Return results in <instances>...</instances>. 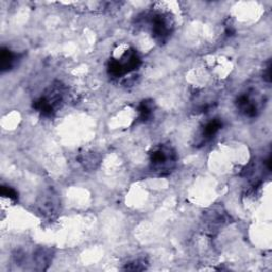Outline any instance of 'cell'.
Masks as SVG:
<instances>
[{
  "label": "cell",
  "instance_id": "6da1fadb",
  "mask_svg": "<svg viewBox=\"0 0 272 272\" xmlns=\"http://www.w3.org/2000/svg\"><path fill=\"white\" fill-rule=\"evenodd\" d=\"M176 161V152L170 145H158L150 152V169L159 176L169 175L175 168Z\"/></svg>",
  "mask_w": 272,
  "mask_h": 272
},
{
  "label": "cell",
  "instance_id": "7a4b0ae2",
  "mask_svg": "<svg viewBox=\"0 0 272 272\" xmlns=\"http://www.w3.org/2000/svg\"><path fill=\"white\" fill-rule=\"evenodd\" d=\"M64 85L60 82H55L46 89L45 94L33 102V108L40 113L41 116H52L61 107L64 98Z\"/></svg>",
  "mask_w": 272,
  "mask_h": 272
},
{
  "label": "cell",
  "instance_id": "3957f363",
  "mask_svg": "<svg viewBox=\"0 0 272 272\" xmlns=\"http://www.w3.org/2000/svg\"><path fill=\"white\" fill-rule=\"evenodd\" d=\"M141 58L133 49L125 50L119 59H112L109 62L108 72L113 78H123L130 72L138 69L141 65Z\"/></svg>",
  "mask_w": 272,
  "mask_h": 272
},
{
  "label": "cell",
  "instance_id": "277c9868",
  "mask_svg": "<svg viewBox=\"0 0 272 272\" xmlns=\"http://www.w3.org/2000/svg\"><path fill=\"white\" fill-rule=\"evenodd\" d=\"M149 24L152 37L156 43L163 45L171 36L173 31V20L169 14L154 12L149 15Z\"/></svg>",
  "mask_w": 272,
  "mask_h": 272
},
{
  "label": "cell",
  "instance_id": "5b68a950",
  "mask_svg": "<svg viewBox=\"0 0 272 272\" xmlns=\"http://www.w3.org/2000/svg\"><path fill=\"white\" fill-rule=\"evenodd\" d=\"M236 106L239 112L244 114L245 116L250 117V118L257 116V114H258L257 104L251 99V97L248 95V94H243V95H240L237 98Z\"/></svg>",
  "mask_w": 272,
  "mask_h": 272
},
{
  "label": "cell",
  "instance_id": "8992f818",
  "mask_svg": "<svg viewBox=\"0 0 272 272\" xmlns=\"http://www.w3.org/2000/svg\"><path fill=\"white\" fill-rule=\"evenodd\" d=\"M17 59L18 56L13 51L3 47L2 51H0V68H2V71L5 72L11 70L16 65Z\"/></svg>",
  "mask_w": 272,
  "mask_h": 272
},
{
  "label": "cell",
  "instance_id": "52a82bcc",
  "mask_svg": "<svg viewBox=\"0 0 272 272\" xmlns=\"http://www.w3.org/2000/svg\"><path fill=\"white\" fill-rule=\"evenodd\" d=\"M221 128H222V121L220 119H212L206 122L201 133L202 143L212 140L214 136L221 130Z\"/></svg>",
  "mask_w": 272,
  "mask_h": 272
},
{
  "label": "cell",
  "instance_id": "ba28073f",
  "mask_svg": "<svg viewBox=\"0 0 272 272\" xmlns=\"http://www.w3.org/2000/svg\"><path fill=\"white\" fill-rule=\"evenodd\" d=\"M139 112V117H138V121L140 122H148L152 116H153V112H154V102L152 100L146 99L143 100L138 109Z\"/></svg>",
  "mask_w": 272,
  "mask_h": 272
},
{
  "label": "cell",
  "instance_id": "9c48e42d",
  "mask_svg": "<svg viewBox=\"0 0 272 272\" xmlns=\"http://www.w3.org/2000/svg\"><path fill=\"white\" fill-rule=\"evenodd\" d=\"M52 259V251L47 248H40L36 250L34 254L35 264L38 266L39 270H46Z\"/></svg>",
  "mask_w": 272,
  "mask_h": 272
},
{
  "label": "cell",
  "instance_id": "30bf717a",
  "mask_svg": "<svg viewBox=\"0 0 272 272\" xmlns=\"http://www.w3.org/2000/svg\"><path fill=\"white\" fill-rule=\"evenodd\" d=\"M78 160L80 161V163L83 165V167H84L85 169L94 170L97 168L100 163V156L94 152H87L84 154H81L78 158Z\"/></svg>",
  "mask_w": 272,
  "mask_h": 272
},
{
  "label": "cell",
  "instance_id": "8fae6325",
  "mask_svg": "<svg viewBox=\"0 0 272 272\" xmlns=\"http://www.w3.org/2000/svg\"><path fill=\"white\" fill-rule=\"evenodd\" d=\"M57 202L55 201V196L52 195H48V197H45L43 196V198H41V201L39 203V206H40V211L43 212L44 214H54L57 210Z\"/></svg>",
  "mask_w": 272,
  "mask_h": 272
},
{
  "label": "cell",
  "instance_id": "7c38bea8",
  "mask_svg": "<svg viewBox=\"0 0 272 272\" xmlns=\"http://www.w3.org/2000/svg\"><path fill=\"white\" fill-rule=\"evenodd\" d=\"M224 213H220V212H211L207 214V221L208 222V226L210 229H215L216 226L221 225L224 222V217H223Z\"/></svg>",
  "mask_w": 272,
  "mask_h": 272
},
{
  "label": "cell",
  "instance_id": "4fadbf2b",
  "mask_svg": "<svg viewBox=\"0 0 272 272\" xmlns=\"http://www.w3.org/2000/svg\"><path fill=\"white\" fill-rule=\"evenodd\" d=\"M2 196L4 198L9 199V200L14 201V202L18 200L17 192L14 190L13 187H10V186H5V185L2 186Z\"/></svg>",
  "mask_w": 272,
  "mask_h": 272
},
{
  "label": "cell",
  "instance_id": "5bb4252c",
  "mask_svg": "<svg viewBox=\"0 0 272 272\" xmlns=\"http://www.w3.org/2000/svg\"><path fill=\"white\" fill-rule=\"evenodd\" d=\"M146 265H147V261L145 259H136L132 263H129L125 265L123 268L124 270H132V271H142L146 269Z\"/></svg>",
  "mask_w": 272,
  "mask_h": 272
},
{
  "label": "cell",
  "instance_id": "9a60e30c",
  "mask_svg": "<svg viewBox=\"0 0 272 272\" xmlns=\"http://www.w3.org/2000/svg\"><path fill=\"white\" fill-rule=\"evenodd\" d=\"M271 63L270 61L268 62V66L266 67L265 69V72H264V79L267 81V82H270V76H271Z\"/></svg>",
  "mask_w": 272,
  "mask_h": 272
}]
</instances>
